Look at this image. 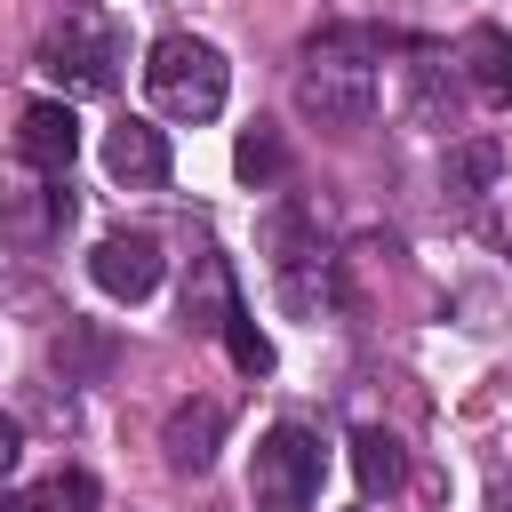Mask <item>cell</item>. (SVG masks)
<instances>
[{
    "label": "cell",
    "instance_id": "2e32d148",
    "mask_svg": "<svg viewBox=\"0 0 512 512\" xmlns=\"http://www.w3.org/2000/svg\"><path fill=\"white\" fill-rule=\"evenodd\" d=\"M352 472H360V496H392L400 480H408V456H400V440L392 432H352Z\"/></svg>",
    "mask_w": 512,
    "mask_h": 512
},
{
    "label": "cell",
    "instance_id": "52a82bcc",
    "mask_svg": "<svg viewBox=\"0 0 512 512\" xmlns=\"http://www.w3.org/2000/svg\"><path fill=\"white\" fill-rule=\"evenodd\" d=\"M160 272H168V256H160V240H152V232H104V240L88 248V280H96L104 296H120V304L152 296V288H160Z\"/></svg>",
    "mask_w": 512,
    "mask_h": 512
},
{
    "label": "cell",
    "instance_id": "30bf717a",
    "mask_svg": "<svg viewBox=\"0 0 512 512\" xmlns=\"http://www.w3.org/2000/svg\"><path fill=\"white\" fill-rule=\"evenodd\" d=\"M104 176H112V184H128V192L168 184V136H160L152 120H120V128L104 136Z\"/></svg>",
    "mask_w": 512,
    "mask_h": 512
},
{
    "label": "cell",
    "instance_id": "3957f363",
    "mask_svg": "<svg viewBox=\"0 0 512 512\" xmlns=\"http://www.w3.org/2000/svg\"><path fill=\"white\" fill-rule=\"evenodd\" d=\"M320 472H328L320 440L304 424H272L256 440V456H248V496H256V512H312L320 504Z\"/></svg>",
    "mask_w": 512,
    "mask_h": 512
},
{
    "label": "cell",
    "instance_id": "d6986e66",
    "mask_svg": "<svg viewBox=\"0 0 512 512\" xmlns=\"http://www.w3.org/2000/svg\"><path fill=\"white\" fill-rule=\"evenodd\" d=\"M224 352H232V368H240V376H272V336H264L240 304H232V320H224Z\"/></svg>",
    "mask_w": 512,
    "mask_h": 512
},
{
    "label": "cell",
    "instance_id": "9c48e42d",
    "mask_svg": "<svg viewBox=\"0 0 512 512\" xmlns=\"http://www.w3.org/2000/svg\"><path fill=\"white\" fill-rule=\"evenodd\" d=\"M16 152H24L32 168L64 176V168H72V152H80V112H72V96L24 104V112H16Z\"/></svg>",
    "mask_w": 512,
    "mask_h": 512
},
{
    "label": "cell",
    "instance_id": "e0dca14e",
    "mask_svg": "<svg viewBox=\"0 0 512 512\" xmlns=\"http://www.w3.org/2000/svg\"><path fill=\"white\" fill-rule=\"evenodd\" d=\"M232 168H240V184H256V192H264V184H280V176H288V144H280V128H264V120H256V128L232 144Z\"/></svg>",
    "mask_w": 512,
    "mask_h": 512
},
{
    "label": "cell",
    "instance_id": "4fadbf2b",
    "mask_svg": "<svg viewBox=\"0 0 512 512\" xmlns=\"http://www.w3.org/2000/svg\"><path fill=\"white\" fill-rule=\"evenodd\" d=\"M48 368H56L64 384H96V376L112 368V336L88 328V320H64V336L48 344Z\"/></svg>",
    "mask_w": 512,
    "mask_h": 512
},
{
    "label": "cell",
    "instance_id": "5bb4252c",
    "mask_svg": "<svg viewBox=\"0 0 512 512\" xmlns=\"http://www.w3.org/2000/svg\"><path fill=\"white\" fill-rule=\"evenodd\" d=\"M496 176H504V144H496V136H464V144H448V168H440V184H448L456 200H480Z\"/></svg>",
    "mask_w": 512,
    "mask_h": 512
},
{
    "label": "cell",
    "instance_id": "5b68a950",
    "mask_svg": "<svg viewBox=\"0 0 512 512\" xmlns=\"http://www.w3.org/2000/svg\"><path fill=\"white\" fill-rule=\"evenodd\" d=\"M72 224V192L48 176V168H32L24 152L0 168V240H16V248H48L56 232Z\"/></svg>",
    "mask_w": 512,
    "mask_h": 512
},
{
    "label": "cell",
    "instance_id": "ac0fdd59",
    "mask_svg": "<svg viewBox=\"0 0 512 512\" xmlns=\"http://www.w3.org/2000/svg\"><path fill=\"white\" fill-rule=\"evenodd\" d=\"M24 512H96V480L80 464H64V472H48V480L24 488Z\"/></svg>",
    "mask_w": 512,
    "mask_h": 512
},
{
    "label": "cell",
    "instance_id": "7a4b0ae2",
    "mask_svg": "<svg viewBox=\"0 0 512 512\" xmlns=\"http://www.w3.org/2000/svg\"><path fill=\"white\" fill-rule=\"evenodd\" d=\"M144 88L168 120H216L224 96H232V64H224V48H208L192 32H168L144 56Z\"/></svg>",
    "mask_w": 512,
    "mask_h": 512
},
{
    "label": "cell",
    "instance_id": "44dd1931",
    "mask_svg": "<svg viewBox=\"0 0 512 512\" xmlns=\"http://www.w3.org/2000/svg\"><path fill=\"white\" fill-rule=\"evenodd\" d=\"M0 512H24V496H0Z\"/></svg>",
    "mask_w": 512,
    "mask_h": 512
},
{
    "label": "cell",
    "instance_id": "7c38bea8",
    "mask_svg": "<svg viewBox=\"0 0 512 512\" xmlns=\"http://www.w3.org/2000/svg\"><path fill=\"white\" fill-rule=\"evenodd\" d=\"M224 320H232V272H224V256H192V280H184V328L224 336Z\"/></svg>",
    "mask_w": 512,
    "mask_h": 512
},
{
    "label": "cell",
    "instance_id": "8992f818",
    "mask_svg": "<svg viewBox=\"0 0 512 512\" xmlns=\"http://www.w3.org/2000/svg\"><path fill=\"white\" fill-rule=\"evenodd\" d=\"M112 64H120V48H112V32L88 24V16H64V24H48V40H40V72H48L64 96H104V88H112Z\"/></svg>",
    "mask_w": 512,
    "mask_h": 512
},
{
    "label": "cell",
    "instance_id": "ba28073f",
    "mask_svg": "<svg viewBox=\"0 0 512 512\" xmlns=\"http://www.w3.org/2000/svg\"><path fill=\"white\" fill-rule=\"evenodd\" d=\"M216 448H224V408H216V400H176V408L160 416V456H168V472L200 480V472L216 464Z\"/></svg>",
    "mask_w": 512,
    "mask_h": 512
},
{
    "label": "cell",
    "instance_id": "8fae6325",
    "mask_svg": "<svg viewBox=\"0 0 512 512\" xmlns=\"http://www.w3.org/2000/svg\"><path fill=\"white\" fill-rule=\"evenodd\" d=\"M456 80L480 104H512V32L504 24H472L464 48H456Z\"/></svg>",
    "mask_w": 512,
    "mask_h": 512
},
{
    "label": "cell",
    "instance_id": "277c9868",
    "mask_svg": "<svg viewBox=\"0 0 512 512\" xmlns=\"http://www.w3.org/2000/svg\"><path fill=\"white\" fill-rule=\"evenodd\" d=\"M264 248H272V280H280L288 312H320V296H328V248H320L312 208L280 200L272 224H264Z\"/></svg>",
    "mask_w": 512,
    "mask_h": 512
},
{
    "label": "cell",
    "instance_id": "9a60e30c",
    "mask_svg": "<svg viewBox=\"0 0 512 512\" xmlns=\"http://www.w3.org/2000/svg\"><path fill=\"white\" fill-rule=\"evenodd\" d=\"M408 120H416V128H440V136L456 128V80H448L432 56L408 64Z\"/></svg>",
    "mask_w": 512,
    "mask_h": 512
},
{
    "label": "cell",
    "instance_id": "ffe728a7",
    "mask_svg": "<svg viewBox=\"0 0 512 512\" xmlns=\"http://www.w3.org/2000/svg\"><path fill=\"white\" fill-rule=\"evenodd\" d=\"M16 456H24V432H16V416H0V480L16 472Z\"/></svg>",
    "mask_w": 512,
    "mask_h": 512
},
{
    "label": "cell",
    "instance_id": "6da1fadb",
    "mask_svg": "<svg viewBox=\"0 0 512 512\" xmlns=\"http://www.w3.org/2000/svg\"><path fill=\"white\" fill-rule=\"evenodd\" d=\"M296 112L320 120V128H368V112H376V64H368L360 32H328V40L304 48V64H296Z\"/></svg>",
    "mask_w": 512,
    "mask_h": 512
}]
</instances>
